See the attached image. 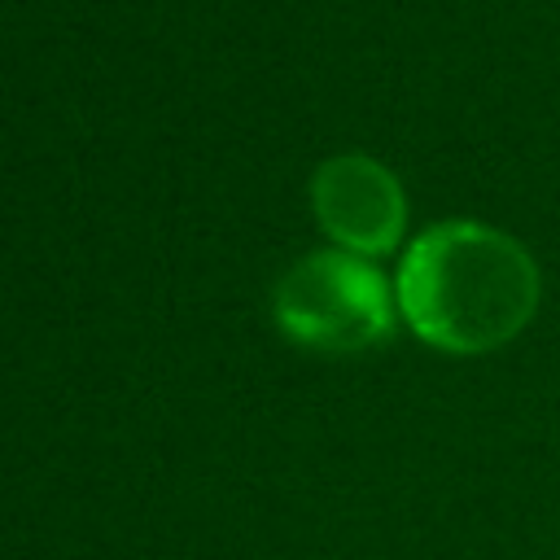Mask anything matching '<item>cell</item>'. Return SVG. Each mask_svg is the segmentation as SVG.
<instances>
[{"instance_id": "cell-3", "label": "cell", "mask_w": 560, "mask_h": 560, "mask_svg": "<svg viewBox=\"0 0 560 560\" xmlns=\"http://www.w3.org/2000/svg\"><path fill=\"white\" fill-rule=\"evenodd\" d=\"M311 210L324 236L359 258H385L407 232V192L398 175L368 153H332L311 175Z\"/></svg>"}, {"instance_id": "cell-1", "label": "cell", "mask_w": 560, "mask_h": 560, "mask_svg": "<svg viewBox=\"0 0 560 560\" xmlns=\"http://www.w3.org/2000/svg\"><path fill=\"white\" fill-rule=\"evenodd\" d=\"M394 298L402 324L442 354H490L516 341L542 306L534 254L481 219H442L407 241Z\"/></svg>"}, {"instance_id": "cell-2", "label": "cell", "mask_w": 560, "mask_h": 560, "mask_svg": "<svg viewBox=\"0 0 560 560\" xmlns=\"http://www.w3.org/2000/svg\"><path fill=\"white\" fill-rule=\"evenodd\" d=\"M398 319V298L372 258L315 249L276 284V324L306 350L350 354L385 341Z\"/></svg>"}]
</instances>
